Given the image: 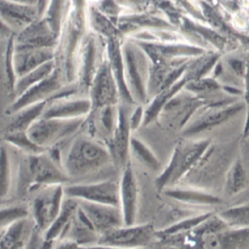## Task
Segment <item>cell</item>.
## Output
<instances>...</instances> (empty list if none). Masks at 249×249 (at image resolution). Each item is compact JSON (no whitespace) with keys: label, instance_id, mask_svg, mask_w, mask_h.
I'll return each mask as SVG.
<instances>
[{"label":"cell","instance_id":"1","mask_svg":"<svg viewBox=\"0 0 249 249\" xmlns=\"http://www.w3.org/2000/svg\"><path fill=\"white\" fill-rule=\"evenodd\" d=\"M86 0H72L63 22L56 63L69 84L76 79V58L80 45L86 36Z\"/></svg>","mask_w":249,"mask_h":249},{"label":"cell","instance_id":"2","mask_svg":"<svg viewBox=\"0 0 249 249\" xmlns=\"http://www.w3.org/2000/svg\"><path fill=\"white\" fill-rule=\"evenodd\" d=\"M112 162L107 146L92 138L79 136L71 143L63 159V169L69 178L83 177L93 174Z\"/></svg>","mask_w":249,"mask_h":249},{"label":"cell","instance_id":"3","mask_svg":"<svg viewBox=\"0 0 249 249\" xmlns=\"http://www.w3.org/2000/svg\"><path fill=\"white\" fill-rule=\"evenodd\" d=\"M124 73L128 89L136 104L143 105L148 97L150 75L149 58L135 40L122 44Z\"/></svg>","mask_w":249,"mask_h":249},{"label":"cell","instance_id":"4","mask_svg":"<svg viewBox=\"0 0 249 249\" xmlns=\"http://www.w3.org/2000/svg\"><path fill=\"white\" fill-rule=\"evenodd\" d=\"M210 146L209 140H200L184 146H177L165 169L155 181L159 191H163L175 184L191 172L196 166Z\"/></svg>","mask_w":249,"mask_h":249},{"label":"cell","instance_id":"5","mask_svg":"<svg viewBox=\"0 0 249 249\" xmlns=\"http://www.w3.org/2000/svg\"><path fill=\"white\" fill-rule=\"evenodd\" d=\"M25 176L27 179L26 188L30 191L38 190L45 186L65 185L69 177L63 166L55 162L47 153L27 155L25 163Z\"/></svg>","mask_w":249,"mask_h":249},{"label":"cell","instance_id":"6","mask_svg":"<svg viewBox=\"0 0 249 249\" xmlns=\"http://www.w3.org/2000/svg\"><path fill=\"white\" fill-rule=\"evenodd\" d=\"M84 118L58 119L41 117L27 130L28 136L35 144L47 150L60 141L73 135L83 124Z\"/></svg>","mask_w":249,"mask_h":249},{"label":"cell","instance_id":"7","mask_svg":"<svg viewBox=\"0 0 249 249\" xmlns=\"http://www.w3.org/2000/svg\"><path fill=\"white\" fill-rule=\"evenodd\" d=\"M64 185H51L38 189L31 205L32 217L37 229H48L60 213L65 199Z\"/></svg>","mask_w":249,"mask_h":249},{"label":"cell","instance_id":"8","mask_svg":"<svg viewBox=\"0 0 249 249\" xmlns=\"http://www.w3.org/2000/svg\"><path fill=\"white\" fill-rule=\"evenodd\" d=\"M65 196L77 201L119 207V181L108 179L64 185Z\"/></svg>","mask_w":249,"mask_h":249},{"label":"cell","instance_id":"9","mask_svg":"<svg viewBox=\"0 0 249 249\" xmlns=\"http://www.w3.org/2000/svg\"><path fill=\"white\" fill-rule=\"evenodd\" d=\"M65 84L68 83L65 81L60 68L57 67L54 72L46 79L30 87L22 95L15 98L6 109V113L8 115H13L29 106L49 101L63 89Z\"/></svg>","mask_w":249,"mask_h":249},{"label":"cell","instance_id":"10","mask_svg":"<svg viewBox=\"0 0 249 249\" xmlns=\"http://www.w3.org/2000/svg\"><path fill=\"white\" fill-rule=\"evenodd\" d=\"M155 233L151 224L121 225L100 235L98 244L122 249H142L151 242Z\"/></svg>","mask_w":249,"mask_h":249},{"label":"cell","instance_id":"11","mask_svg":"<svg viewBox=\"0 0 249 249\" xmlns=\"http://www.w3.org/2000/svg\"><path fill=\"white\" fill-rule=\"evenodd\" d=\"M88 92L93 108L100 109L106 106H117L120 103L118 85L106 58L98 67Z\"/></svg>","mask_w":249,"mask_h":249},{"label":"cell","instance_id":"12","mask_svg":"<svg viewBox=\"0 0 249 249\" xmlns=\"http://www.w3.org/2000/svg\"><path fill=\"white\" fill-rule=\"evenodd\" d=\"M139 202L137 178L130 161L122 168L119 180V208L124 225H133L136 221Z\"/></svg>","mask_w":249,"mask_h":249},{"label":"cell","instance_id":"13","mask_svg":"<svg viewBox=\"0 0 249 249\" xmlns=\"http://www.w3.org/2000/svg\"><path fill=\"white\" fill-rule=\"evenodd\" d=\"M128 106L120 104L118 106V117L115 130L109 139V151L111 153L113 162H116L122 168L125 166L129 160L131 128L129 124Z\"/></svg>","mask_w":249,"mask_h":249},{"label":"cell","instance_id":"14","mask_svg":"<svg viewBox=\"0 0 249 249\" xmlns=\"http://www.w3.org/2000/svg\"><path fill=\"white\" fill-rule=\"evenodd\" d=\"M41 17H43V13L36 5L0 0V18L14 35Z\"/></svg>","mask_w":249,"mask_h":249},{"label":"cell","instance_id":"15","mask_svg":"<svg viewBox=\"0 0 249 249\" xmlns=\"http://www.w3.org/2000/svg\"><path fill=\"white\" fill-rule=\"evenodd\" d=\"M13 43L23 47L57 49L59 36L44 17H41L19 33L13 35Z\"/></svg>","mask_w":249,"mask_h":249},{"label":"cell","instance_id":"16","mask_svg":"<svg viewBox=\"0 0 249 249\" xmlns=\"http://www.w3.org/2000/svg\"><path fill=\"white\" fill-rule=\"evenodd\" d=\"M93 109L89 97L61 96L47 101L43 112L44 118L58 119H77L85 118Z\"/></svg>","mask_w":249,"mask_h":249},{"label":"cell","instance_id":"17","mask_svg":"<svg viewBox=\"0 0 249 249\" xmlns=\"http://www.w3.org/2000/svg\"><path fill=\"white\" fill-rule=\"evenodd\" d=\"M98 50L96 39L91 34H86L76 58V77L80 86L89 88L101 62L98 63Z\"/></svg>","mask_w":249,"mask_h":249},{"label":"cell","instance_id":"18","mask_svg":"<svg viewBox=\"0 0 249 249\" xmlns=\"http://www.w3.org/2000/svg\"><path fill=\"white\" fill-rule=\"evenodd\" d=\"M78 204L99 235L104 234L113 228L124 225L122 213L117 206L95 204L85 201H78Z\"/></svg>","mask_w":249,"mask_h":249},{"label":"cell","instance_id":"19","mask_svg":"<svg viewBox=\"0 0 249 249\" xmlns=\"http://www.w3.org/2000/svg\"><path fill=\"white\" fill-rule=\"evenodd\" d=\"M242 109V105L232 104V105H224L222 102H217L213 104L209 110L203 113L196 120L184 129L183 134L185 136H192L198 134L205 130L215 127L219 124L225 122L226 120L233 117Z\"/></svg>","mask_w":249,"mask_h":249},{"label":"cell","instance_id":"20","mask_svg":"<svg viewBox=\"0 0 249 249\" xmlns=\"http://www.w3.org/2000/svg\"><path fill=\"white\" fill-rule=\"evenodd\" d=\"M106 59H107L110 69L112 71V74L117 82L118 90L120 95V104L125 105H137L134 99L131 96V93L128 89L126 80H125V73H124V62L122 56V44L120 41L112 37L108 39L106 43Z\"/></svg>","mask_w":249,"mask_h":249},{"label":"cell","instance_id":"21","mask_svg":"<svg viewBox=\"0 0 249 249\" xmlns=\"http://www.w3.org/2000/svg\"><path fill=\"white\" fill-rule=\"evenodd\" d=\"M99 237L100 235L96 232L92 223L78 204L72 221L68 226L62 239L71 240L80 247H85L98 244Z\"/></svg>","mask_w":249,"mask_h":249},{"label":"cell","instance_id":"22","mask_svg":"<svg viewBox=\"0 0 249 249\" xmlns=\"http://www.w3.org/2000/svg\"><path fill=\"white\" fill-rule=\"evenodd\" d=\"M78 207V201L65 197L62 209L55 220L51 223L48 229L44 232V238L51 242H56L63 238L68 226L70 225L72 218Z\"/></svg>","mask_w":249,"mask_h":249},{"label":"cell","instance_id":"23","mask_svg":"<svg viewBox=\"0 0 249 249\" xmlns=\"http://www.w3.org/2000/svg\"><path fill=\"white\" fill-rule=\"evenodd\" d=\"M167 197L182 203L193 205H218L223 200L208 192L192 188H167L163 190Z\"/></svg>","mask_w":249,"mask_h":249},{"label":"cell","instance_id":"24","mask_svg":"<svg viewBox=\"0 0 249 249\" xmlns=\"http://www.w3.org/2000/svg\"><path fill=\"white\" fill-rule=\"evenodd\" d=\"M56 68H57L56 60H52L31 70L30 72L24 74L23 76L17 78L15 80L13 89H12L14 99L22 95L26 90L29 89L30 87L36 85L37 83L46 79L48 76H50L53 72H54Z\"/></svg>","mask_w":249,"mask_h":249},{"label":"cell","instance_id":"25","mask_svg":"<svg viewBox=\"0 0 249 249\" xmlns=\"http://www.w3.org/2000/svg\"><path fill=\"white\" fill-rule=\"evenodd\" d=\"M47 105L46 102H41L35 104L29 107H26L17 113L13 114L14 118L12 119L9 126L7 127L6 132H16V131H26L31 127L32 124L42 117L45 107Z\"/></svg>","mask_w":249,"mask_h":249},{"label":"cell","instance_id":"26","mask_svg":"<svg viewBox=\"0 0 249 249\" xmlns=\"http://www.w3.org/2000/svg\"><path fill=\"white\" fill-rule=\"evenodd\" d=\"M71 1L72 0H49L47 9L43 16L59 38Z\"/></svg>","mask_w":249,"mask_h":249},{"label":"cell","instance_id":"27","mask_svg":"<svg viewBox=\"0 0 249 249\" xmlns=\"http://www.w3.org/2000/svg\"><path fill=\"white\" fill-rule=\"evenodd\" d=\"M247 175L246 171L240 162L239 159H236L229 167L226 178H225V192L229 196L238 194L247 185Z\"/></svg>","mask_w":249,"mask_h":249},{"label":"cell","instance_id":"28","mask_svg":"<svg viewBox=\"0 0 249 249\" xmlns=\"http://www.w3.org/2000/svg\"><path fill=\"white\" fill-rule=\"evenodd\" d=\"M130 152L138 161L151 170H159L160 161L153 151L138 138L131 137L130 140Z\"/></svg>","mask_w":249,"mask_h":249},{"label":"cell","instance_id":"29","mask_svg":"<svg viewBox=\"0 0 249 249\" xmlns=\"http://www.w3.org/2000/svg\"><path fill=\"white\" fill-rule=\"evenodd\" d=\"M212 216H213V213L205 212V213H202V214L192 216V217L183 219L179 222H176L171 226H168L165 229L161 230L159 233L164 236H174V235L183 234L194 228H196L197 226L201 225L203 222H205Z\"/></svg>","mask_w":249,"mask_h":249},{"label":"cell","instance_id":"30","mask_svg":"<svg viewBox=\"0 0 249 249\" xmlns=\"http://www.w3.org/2000/svg\"><path fill=\"white\" fill-rule=\"evenodd\" d=\"M4 140L8 144L23 151L26 155L40 154L46 151L45 149L39 147L37 144H35L26 131L6 132L4 135Z\"/></svg>","mask_w":249,"mask_h":249},{"label":"cell","instance_id":"31","mask_svg":"<svg viewBox=\"0 0 249 249\" xmlns=\"http://www.w3.org/2000/svg\"><path fill=\"white\" fill-rule=\"evenodd\" d=\"M12 184V168L8 150L0 147V198H6Z\"/></svg>","mask_w":249,"mask_h":249},{"label":"cell","instance_id":"32","mask_svg":"<svg viewBox=\"0 0 249 249\" xmlns=\"http://www.w3.org/2000/svg\"><path fill=\"white\" fill-rule=\"evenodd\" d=\"M219 217L228 225L249 227V203L228 208L220 213Z\"/></svg>","mask_w":249,"mask_h":249},{"label":"cell","instance_id":"33","mask_svg":"<svg viewBox=\"0 0 249 249\" xmlns=\"http://www.w3.org/2000/svg\"><path fill=\"white\" fill-rule=\"evenodd\" d=\"M29 215V210L23 205L0 208V229L10 228L17 222L23 221Z\"/></svg>","mask_w":249,"mask_h":249},{"label":"cell","instance_id":"34","mask_svg":"<svg viewBox=\"0 0 249 249\" xmlns=\"http://www.w3.org/2000/svg\"><path fill=\"white\" fill-rule=\"evenodd\" d=\"M117 117L118 106H106V107L100 108V124L103 131L107 134L109 139L115 130L117 124Z\"/></svg>","mask_w":249,"mask_h":249},{"label":"cell","instance_id":"35","mask_svg":"<svg viewBox=\"0 0 249 249\" xmlns=\"http://www.w3.org/2000/svg\"><path fill=\"white\" fill-rule=\"evenodd\" d=\"M144 117H145V109L143 105L137 104L135 105V108L130 112L129 115V124L130 128L132 131L138 129L142 124L144 123Z\"/></svg>","mask_w":249,"mask_h":249},{"label":"cell","instance_id":"36","mask_svg":"<svg viewBox=\"0 0 249 249\" xmlns=\"http://www.w3.org/2000/svg\"><path fill=\"white\" fill-rule=\"evenodd\" d=\"M9 1H14V2L23 3V4H29V5H36L42 11L43 16L45 14V11H46L48 3H49V0H9Z\"/></svg>","mask_w":249,"mask_h":249},{"label":"cell","instance_id":"37","mask_svg":"<svg viewBox=\"0 0 249 249\" xmlns=\"http://www.w3.org/2000/svg\"><path fill=\"white\" fill-rule=\"evenodd\" d=\"M52 249H80V246L71 240L62 239L55 246H53Z\"/></svg>","mask_w":249,"mask_h":249},{"label":"cell","instance_id":"38","mask_svg":"<svg viewBox=\"0 0 249 249\" xmlns=\"http://www.w3.org/2000/svg\"><path fill=\"white\" fill-rule=\"evenodd\" d=\"M13 32L3 23V21L0 18V37L2 39H8L13 36Z\"/></svg>","mask_w":249,"mask_h":249},{"label":"cell","instance_id":"39","mask_svg":"<svg viewBox=\"0 0 249 249\" xmlns=\"http://www.w3.org/2000/svg\"><path fill=\"white\" fill-rule=\"evenodd\" d=\"M80 249H122V248L108 246V245H102V244H95V245H90V246L80 247Z\"/></svg>","mask_w":249,"mask_h":249},{"label":"cell","instance_id":"40","mask_svg":"<svg viewBox=\"0 0 249 249\" xmlns=\"http://www.w3.org/2000/svg\"><path fill=\"white\" fill-rule=\"evenodd\" d=\"M248 104H249V102H248ZM248 112H249V110H248Z\"/></svg>","mask_w":249,"mask_h":249},{"label":"cell","instance_id":"41","mask_svg":"<svg viewBox=\"0 0 249 249\" xmlns=\"http://www.w3.org/2000/svg\"><path fill=\"white\" fill-rule=\"evenodd\" d=\"M0 39H2V38H1V37H0Z\"/></svg>","mask_w":249,"mask_h":249}]
</instances>
